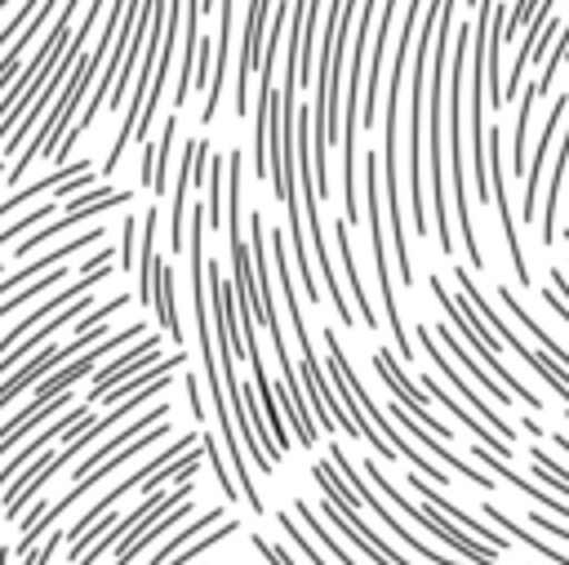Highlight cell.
<instances>
[{"instance_id": "1", "label": "cell", "mask_w": 569, "mask_h": 565, "mask_svg": "<svg viewBox=\"0 0 569 565\" xmlns=\"http://www.w3.org/2000/svg\"><path fill=\"white\" fill-rule=\"evenodd\" d=\"M120 18H124V0H111V9H107V27H102V36H98V44H93V53H84L80 62H76V71L67 76V85L58 89V98H53V107H49V116L36 125V133H31V142H22V151L9 160V174H4V182H13L18 187V178L44 156L49 160V151L62 142V133L71 129V116H76V107H80V98L89 93V85L98 80V71H102V62H107V53H111V40H116V31H120Z\"/></svg>"}, {"instance_id": "2", "label": "cell", "mask_w": 569, "mask_h": 565, "mask_svg": "<svg viewBox=\"0 0 569 565\" xmlns=\"http://www.w3.org/2000/svg\"><path fill=\"white\" fill-rule=\"evenodd\" d=\"M453 9L458 0H440V22L431 40V71H427V169H431V231L440 254H453V227H449V196H445V142H440V98H445V71H449V44H453Z\"/></svg>"}, {"instance_id": "3", "label": "cell", "mask_w": 569, "mask_h": 565, "mask_svg": "<svg viewBox=\"0 0 569 565\" xmlns=\"http://www.w3.org/2000/svg\"><path fill=\"white\" fill-rule=\"evenodd\" d=\"M320 338H325V351H329V378H333V387H342V391L360 405V414L382 432V440H387V445H391V449H396V454H400L418 476H427L431 485H449V480H453V472H449V467H440V463H431V458H427V454H422V449H418V445H413V440H409V436H405V432L382 414V405L365 391L360 374L351 369V356H347V351H342V343H338V329H333V325H325V329H320Z\"/></svg>"}, {"instance_id": "4", "label": "cell", "mask_w": 569, "mask_h": 565, "mask_svg": "<svg viewBox=\"0 0 569 565\" xmlns=\"http://www.w3.org/2000/svg\"><path fill=\"white\" fill-rule=\"evenodd\" d=\"M427 289H431V298L440 303V311H445V320L453 325V334H458V338H467L471 356H480V360H485V369H489V374H493V378H498L516 400H525V405L538 414V409H542V396H538V391H529V387H525V383L502 365V356H498V334L480 320V311H476L462 294L453 298V294L445 289V280H440V276H427Z\"/></svg>"}, {"instance_id": "5", "label": "cell", "mask_w": 569, "mask_h": 565, "mask_svg": "<svg viewBox=\"0 0 569 565\" xmlns=\"http://www.w3.org/2000/svg\"><path fill=\"white\" fill-rule=\"evenodd\" d=\"M360 472H365V480H369V485H373L382 498H391V503H396V507H400V512H405L413 525H422L427 534H436V538H440L449 552H458L467 565H502V556H498L493 547H485L480 538L462 534V525H453V521H449L440 507H431V503H427V507H418L413 498H405V489H400V485H391V476L382 472V463H373V458H369Z\"/></svg>"}, {"instance_id": "6", "label": "cell", "mask_w": 569, "mask_h": 565, "mask_svg": "<svg viewBox=\"0 0 569 565\" xmlns=\"http://www.w3.org/2000/svg\"><path fill=\"white\" fill-rule=\"evenodd\" d=\"M453 285H458V294H462V298H467V303L480 311V320H485V325L498 334V343H502L511 356H520V365H529V369H533V374H538V378H542V383H547V387H551V391H556V396L569 405V369H560V365H556L547 351L529 347V343H525V338H520V334L507 325V316H498V311H493V303L485 298V289H480L476 271H471V267H462V262H453Z\"/></svg>"}, {"instance_id": "7", "label": "cell", "mask_w": 569, "mask_h": 565, "mask_svg": "<svg viewBox=\"0 0 569 565\" xmlns=\"http://www.w3.org/2000/svg\"><path fill=\"white\" fill-rule=\"evenodd\" d=\"M382 156H365V214H369V240H373V271H378V294H382V311L391 320V347L400 360H413V343L405 334V320H400V307H396V294H391V262H387V236H382Z\"/></svg>"}, {"instance_id": "8", "label": "cell", "mask_w": 569, "mask_h": 565, "mask_svg": "<svg viewBox=\"0 0 569 565\" xmlns=\"http://www.w3.org/2000/svg\"><path fill=\"white\" fill-rule=\"evenodd\" d=\"M329 463H333V467H338V476L351 485L356 503H365V507H369V512H373V516H378V521H382V525H387V529H391V534H396V538H400V543H405L413 556H422V561H431V565H467L462 556H445V552H440V547H431L427 538L409 534V529H405V525L391 516V507L382 503V494H378V489L365 480V472H356V463L347 458V449H342V445H329Z\"/></svg>"}, {"instance_id": "9", "label": "cell", "mask_w": 569, "mask_h": 565, "mask_svg": "<svg viewBox=\"0 0 569 565\" xmlns=\"http://www.w3.org/2000/svg\"><path fill=\"white\" fill-rule=\"evenodd\" d=\"M489 191H493V222H498V231H502V245H507V258H511V271H516V285L520 289H533V271H529V262H525V245H520V231H516V214H511V205H507V174H502V133L498 129H489Z\"/></svg>"}, {"instance_id": "10", "label": "cell", "mask_w": 569, "mask_h": 565, "mask_svg": "<svg viewBox=\"0 0 569 565\" xmlns=\"http://www.w3.org/2000/svg\"><path fill=\"white\" fill-rule=\"evenodd\" d=\"M311 480L320 485V494H325V498H333V507L342 512V521H347L356 534H365V538H369V543H373V547L387 556V565H413L409 556H400V552L391 547V538H387V534H378V529H373V525L360 516L356 494H351V485L338 476V467H333V463H311Z\"/></svg>"}, {"instance_id": "11", "label": "cell", "mask_w": 569, "mask_h": 565, "mask_svg": "<svg viewBox=\"0 0 569 565\" xmlns=\"http://www.w3.org/2000/svg\"><path fill=\"white\" fill-rule=\"evenodd\" d=\"M418 347H422V356H427V360H431V365L445 374V383H453V391H462V396H467V409H471L476 418H485V423H489V427H493L502 440H511V436H516V427H507V423H502V409H498V405H493V400H489L480 387H471V383H467V378H462V374L449 365V356H445L440 338H436V334H427V320L418 325Z\"/></svg>"}, {"instance_id": "12", "label": "cell", "mask_w": 569, "mask_h": 565, "mask_svg": "<svg viewBox=\"0 0 569 565\" xmlns=\"http://www.w3.org/2000/svg\"><path fill=\"white\" fill-rule=\"evenodd\" d=\"M369 360H373V374L382 378V387H387V391H391V396H396V400H400V405H405V409H409V414H413V418H418L427 432H436L440 440H453V436H458V427H445V423H440V418L427 409L422 391L409 383V374L400 369V356H391V347H378Z\"/></svg>"}, {"instance_id": "13", "label": "cell", "mask_w": 569, "mask_h": 565, "mask_svg": "<svg viewBox=\"0 0 569 565\" xmlns=\"http://www.w3.org/2000/svg\"><path fill=\"white\" fill-rule=\"evenodd\" d=\"M209 174V142L204 138H191L182 147V160H178V182H173V205H169V249L178 254L187 245V191L191 182H204Z\"/></svg>"}, {"instance_id": "14", "label": "cell", "mask_w": 569, "mask_h": 565, "mask_svg": "<svg viewBox=\"0 0 569 565\" xmlns=\"http://www.w3.org/2000/svg\"><path fill=\"white\" fill-rule=\"evenodd\" d=\"M267 9L271 0H249L244 36H240V62H236V116L249 120V71L262 62V40H267Z\"/></svg>"}, {"instance_id": "15", "label": "cell", "mask_w": 569, "mask_h": 565, "mask_svg": "<svg viewBox=\"0 0 569 565\" xmlns=\"http://www.w3.org/2000/svg\"><path fill=\"white\" fill-rule=\"evenodd\" d=\"M409 494H418V498H427L431 507H440V512H445V516H449L453 525H462V529H467L471 538H480V543H485V547H493L498 556H502V552L511 547V538H502V534H493V529H489V525H485L480 516H471V512H462V507H458V503H453L449 494H440V485H431L427 476H418V472H413V476H409Z\"/></svg>"}, {"instance_id": "16", "label": "cell", "mask_w": 569, "mask_h": 565, "mask_svg": "<svg viewBox=\"0 0 569 565\" xmlns=\"http://www.w3.org/2000/svg\"><path fill=\"white\" fill-rule=\"evenodd\" d=\"M565 111H569V89L547 107V125H542V138L533 142V165L525 169V205H520V218H525V227H533V200H538V191H542V160H547V151H551V142H556V133H560V125H565Z\"/></svg>"}, {"instance_id": "17", "label": "cell", "mask_w": 569, "mask_h": 565, "mask_svg": "<svg viewBox=\"0 0 569 565\" xmlns=\"http://www.w3.org/2000/svg\"><path fill=\"white\" fill-rule=\"evenodd\" d=\"M164 351H160V334H142L124 356H116L111 365H102V369H93V387H89V400H98L102 391H111L120 378H129V374H138V369H147V365H156Z\"/></svg>"}, {"instance_id": "18", "label": "cell", "mask_w": 569, "mask_h": 565, "mask_svg": "<svg viewBox=\"0 0 569 565\" xmlns=\"http://www.w3.org/2000/svg\"><path fill=\"white\" fill-rule=\"evenodd\" d=\"M476 463H485V467H489L493 476H502V480H507V485H511L516 494H525L529 503H542L547 512H560V516L569 521V498H551V494H547V485H533L529 476H520V472L511 467V458H498L493 449H485V445H476Z\"/></svg>"}, {"instance_id": "19", "label": "cell", "mask_w": 569, "mask_h": 565, "mask_svg": "<svg viewBox=\"0 0 569 565\" xmlns=\"http://www.w3.org/2000/svg\"><path fill=\"white\" fill-rule=\"evenodd\" d=\"M333 249H338V262H342V289H351L356 294V307H360V325H378V316H373V303H369V294H365V285H360V271H356V249H351V222L338 214V222H333Z\"/></svg>"}, {"instance_id": "20", "label": "cell", "mask_w": 569, "mask_h": 565, "mask_svg": "<svg viewBox=\"0 0 569 565\" xmlns=\"http://www.w3.org/2000/svg\"><path fill=\"white\" fill-rule=\"evenodd\" d=\"M565 174H569V125L560 129V142H556V165H551V182H547V200H542V214H538V240H542V245H551V240H556V214H560Z\"/></svg>"}, {"instance_id": "21", "label": "cell", "mask_w": 569, "mask_h": 565, "mask_svg": "<svg viewBox=\"0 0 569 565\" xmlns=\"http://www.w3.org/2000/svg\"><path fill=\"white\" fill-rule=\"evenodd\" d=\"M431 334H436V338H440V347H445V351H453V356H462V369H467V374H471V378H476V387H480V391H485V396H493V405H498V409H502V405H511V400H516V396H511V391H498V378H493V374H489V369H485V360H480V356H467V351H462V338H458V334H453V325H449V320H440V325H436V329H431Z\"/></svg>"}, {"instance_id": "22", "label": "cell", "mask_w": 569, "mask_h": 565, "mask_svg": "<svg viewBox=\"0 0 569 565\" xmlns=\"http://www.w3.org/2000/svg\"><path fill=\"white\" fill-rule=\"evenodd\" d=\"M498 303L507 307V320H520V325H525V334H533V343H538V347H542L560 369H569V347H560V343L542 329V320H533V311H525V303L516 298V289H511V285H502V280H498Z\"/></svg>"}, {"instance_id": "23", "label": "cell", "mask_w": 569, "mask_h": 565, "mask_svg": "<svg viewBox=\"0 0 569 565\" xmlns=\"http://www.w3.org/2000/svg\"><path fill=\"white\" fill-rule=\"evenodd\" d=\"M156 316H160V329L173 347H182V320H178V285H173V267L164 258H156Z\"/></svg>"}, {"instance_id": "24", "label": "cell", "mask_w": 569, "mask_h": 565, "mask_svg": "<svg viewBox=\"0 0 569 565\" xmlns=\"http://www.w3.org/2000/svg\"><path fill=\"white\" fill-rule=\"evenodd\" d=\"M156 222H160V209L156 205L142 209V258H138V294H133L142 307L156 303V258H160V249H156Z\"/></svg>"}, {"instance_id": "25", "label": "cell", "mask_w": 569, "mask_h": 565, "mask_svg": "<svg viewBox=\"0 0 569 565\" xmlns=\"http://www.w3.org/2000/svg\"><path fill=\"white\" fill-rule=\"evenodd\" d=\"M53 4H58V0H40V9L31 13V22H27L22 31H18V40L9 44V53L0 58V93H4L9 85H13V71H22V53H27L31 36H36V31H40V27H44V22L53 18Z\"/></svg>"}, {"instance_id": "26", "label": "cell", "mask_w": 569, "mask_h": 565, "mask_svg": "<svg viewBox=\"0 0 569 565\" xmlns=\"http://www.w3.org/2000/svg\"><path fill=\"white\" fill-rule=\"evenodd\" d=\"M485 516H493V521H498V529H507V534H511V543H525V547H533V552H538L542 561H551V565H569V552H560V547H551L547 538L529 534L520 521H511L507 512H498V503H493V498L485 503Z\"/></svg>"}, {"instance_id": "27", "label": "cell", "mask_w": 569, "mask_h": 565, "mask_svg": "<svg viewBox=\"0 0 569 565\" xmlns=\"http://www.w3.org/2000/svg\"><path fill=\"white\" fill-rule=\"evenodd\" d=\"M293 516H298V521H302V529H307V534L329 552V561H338V565H360V561L338 543V534H333L329 525H320V512H316L311 503H302V498H298V503H293Z\"/></svg>"}, {"instance_id": "28", "label": "cell", "mask_w": 569, "mask_h": 565, "mask_svg": "<svg viewBox=\"0 0 569 565\" xmlns=\"http://www.w3.org/2000/svg\"><path fill=\"white\" fill-rule=\"evenodd\" d=\"M276 525H280V534L293 543V552L307 561V565H338V561H329V556H320V543L302 529V521L298 516H284V512H276Z\"/></svg>"}, {"instance_id": "29", "label": "cell", "mask_w": 569, "mask_h": 565, "mask_svg": "<svg viewBox=\"0 0 569 565\" xmlns=\"http://www.w3.org/2000/svg\"><path fill=\"white\" fill-rule=\"evenodd\" d=\"M529 472L547 485V489H560L565 498H569V467L565 463H556L547 449H538V445H529Z\"/></svg>"}, {"instance_id": "30", "label": "cell", "mask_w": 569, "mask_h": 565, "mask_svg": "<svg viewBox=\"0 0 569 565\" xmlns=\"http://www.w3.org/2000/svg\"><path fill=\"white\" fill-rule=\"evenodd\" d=\"M565 62H569V27H560V36H556V44H551V53H547V62H542V76L533 80V85H538V98L551 93V85H556V76H560Z\"/></svg>"}, {"instance_id": "31", "label": "cell", "mask_w": 569, "mask_h": 565, "mask_svg": "<svg viewBox=\"0 0 569 565\" xmlns=\"http://www.w3.org/2000/svg\"><path fill=\"white\" fill-rule=\"evenodd\" d=\"M249 543H253V552L262 556V565H298V556H293L284 543H271L267 534H249Z\"/></svg>"}, {"instance_id": "32", "label": "cell", "mask_w": 569, "mask_h": 565, "mask_svg": "<svg viewBox=\"0 0 569 565\" xmlns=\"http://www.w3.org/2000/svg\"><path fill=\"white\" fill-rule=\"evenodd\" d=\"M133 249H138V214H124V231H120V267H124V271H129L133 258H138Z\"/></svg>"}, {"instance_id": "33", "label": "cell", "mask_w": 569, "mask_h": 565, "mask_svg": "<svg viewBox=\"0 0 569 565\" xmlns=\"http://www.w3.org/2000/svg\"><path fill=\"white\" fill-rule=\"evenodd\" d=\"M182 387H187V405H191V418H196V423H204V396H200V383H196V374H187V378H182Z\"/></svg>"}, {"instance_id": "34", "label": "cell", "mask_w": 569, "mask_h": 565, "mask_svg": "<svg viewBox=\"0 0 569 565\" xmlns=\"http://www.w3.org/2000/svg\"><path fill=\"white\" fill-rule=\"evenodd\" d=\"M529 521H533V525H538V529H547V534H556V538H560V543H569V529H565V525H556V521H551V516H542V512H529Z\"/></svg>"}, {"instance_id": "35", "label": "cell", "mask_w": 569, "mask_h": 565, "mask_svg": "<svg viewBox=\"0 0 569 565\" xmlns=\"http://www.w3.org/2000/svg\"><path fill=\"white\" fill-rule=\"evenodd\" d=\"M551 445H556V449L569 458V436H565V432H551Z\"/></svg>"}, {"instance_id": "36", "label": "cell", "mask_w": 569, "mask_h": 565, "mask_svg": "<svg viewBox=\"0 0 569 565\" xmlns=\"http://www.w3.org/2000/svg\"><path fill=\"white\" fill-rule=\"evenodd\" d=\"M9 561H13V552H9V547H0V565H9Z\"/></svg>"}, {"instance_id": "37", "label": "cell", "mask_w": 569, "mask_h": 565, "mask_svg": "<svg viewBox=\"0 0 569 565\" xmlns=\"http://www.w3.org/2000/svg\"><path fill=\"white\" fill-rule=\"evenodd\" d=\"M565 245H569V227H565Z\"/></svg>"}, {"instance_id": "38", "label": "cell", "mask_w": 569, "mask_h": 565, "mask_svg": "<svg viewBox=\"0 0 569 565\" xmlns=\"http://www.w3.org/2000/svg\"><path fill=\"white\" fill-rule=\"evenodd\" d=\"M565 423H569V405H565Z\"/></svg>"}]
</instances>
